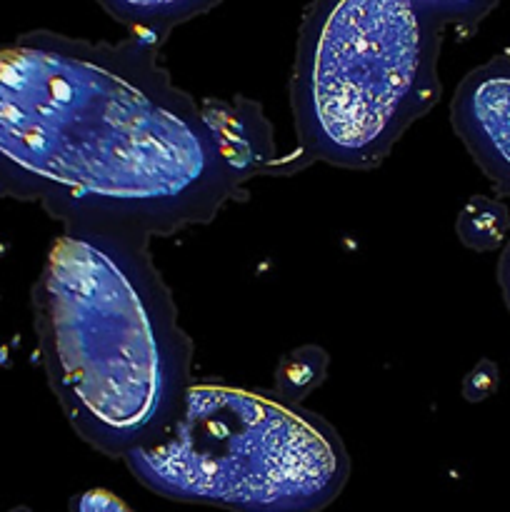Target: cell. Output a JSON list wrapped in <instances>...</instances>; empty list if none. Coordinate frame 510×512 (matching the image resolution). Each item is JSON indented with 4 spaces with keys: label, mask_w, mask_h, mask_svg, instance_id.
<instances>
[{
    "label": "cell",
    "mask_w": 510,
    "mask_h": 512,
    "mask_svg": "<svg viewBox=\"0 0 510 512\" xmlns=\"http://www.w3.org/2000/svg\"><path fill=\"white\" fill-rule=\"evenodd\" d=\"M250 170L155 43L35 30L0 45V188L65 228L178 233L213 220Z\"/></svg>",
    "instance_id": "6da1fadb"
},
{
    "label": "cell",
    "mask_w": 510,
    "mask_h": 512,
    "mask_svg": "<svg viewBox=\"0 0 510 512\" xmlns=\"http://www.w3.org/2000/svg\"><path fill=\"white\" fill-rule=\"evenodd\" d=\"M45 373L75 433L110 458L155 443L178 418L193 343L148 238L65 228L33 290Z\"/></svg>",
    "instance_id": "7a4b0ae2"
},
{
    "label": "cell",
    "mask_w": 510,
    "mask_h": 512,
    "mask_svg": "<svg viewBox=\"0 0 510 512\" xmlns=\"http://www.w3.org/2000/svg\"><path fill=\"white\" fill-rule=\"evenodd\" d=\"M443 25L413 0H313L293 70V115L313 160L365 170L440 95Z\"/></svg>",
    "instance_id": "3957f363"
},
{
    "label": "cell",
    "mask_w": 510,
    "mask_h": 512,
    "mask_svg": "<svg viewBox=\"0 0 510 512\" xmlns=\"http://www.w3.org/2000/svg\"><path fill=\"white\" fill-rule=\"evenodd\" d=\"M148 490L233 512H318L348 480L338 433L290 398L193 383L155 443L125 455Z\"/></svg>",
    "instance_id": "277c9868"
},
{
    "label": "cell",
    "mask_w": 510,
    "mask_h": 512,
    "mask_svg": "<svg viewBox=\"0 0 510 512\" xmlns=\"http://www.w3.org/2000/svg\"><path fill=\"white\" fill-rule=\"evenodd\" d=\"M453 128L475 163L510 198V58L498 55L460 80Z\"/></svg>",
    "instance_id": "5b68a950"
},
{
    "label": "cell",
    "mask_w": 510,
    "mask_h": 512,
    "mask_svg": "<svg viewBox=\"0 0 510 512\" xmlns=\"http://www.w3.org/2000/svg\"><path fill=\"white\" fill-rule=\"evenodd\" d=\"M110 18L135 30V38L155 43L175 25L215 8L220 0H98Z\"/></svg>",
    "instance_id": "8992f818"
},
{
    "label": "cell",
    "mask_w": 510,
    "mask_h": 512,
    "mask_svg": "<svg viewBox=\"0 0 510 512\" xmlns=\"http://www.w3.org/2000/svg\"><path fill=\"white\" fill-rule=\"evenodd\" d=\"M413 3L438 20L443 28L448 25L475 28L498 5V0H413Z\"/></svg>",
    "instance_id": "52a82bcc"
},
{
    "label": "cell",
    "mask_w": 510,
    "mask_h": 512,
    "mask_svg": "<svg viewBox=\"0 0 510 512\" xmlns=\"http://www.w3.org/2000/svg\"><path fill=\"white\" fill-rule=\"evenodd\" d=\"M73 512H133L108 490H88L73 500Z\"/></svg>",
    "instance_id": "ba28073f"
},
{
    "label": "cell",
    "mask_w": 510,
    "mask_h": 512,
    "mask_svg": "<svg viewBox=\"0 0 510 512\" xmlns=\"http://www.w3.org/2000/svg\"><path fill=\"white\" fill-rule=\"evenodd\" d=\"M498 283H500V290H503L505 305H508V310H510V240H508V245H505L503 255H500Z\"/></svg>",
    "instance_id": "9c48e42d"
},
{
    "label": "cell",
    "mask_w": 510,
    "mask_h": 512,
    "mask_svg": "<svg viewBox=\"0 0 510 512\" xmlns=\"http://www.w3.org/2000/svg\"><path fill=\"white\" fill-rule=\"evenodd\" d=\"M3 195H5V193H3V188H0V198H3Z\"/></svg>",
    "instance_id": "30bf717a"
}]
</instances>
